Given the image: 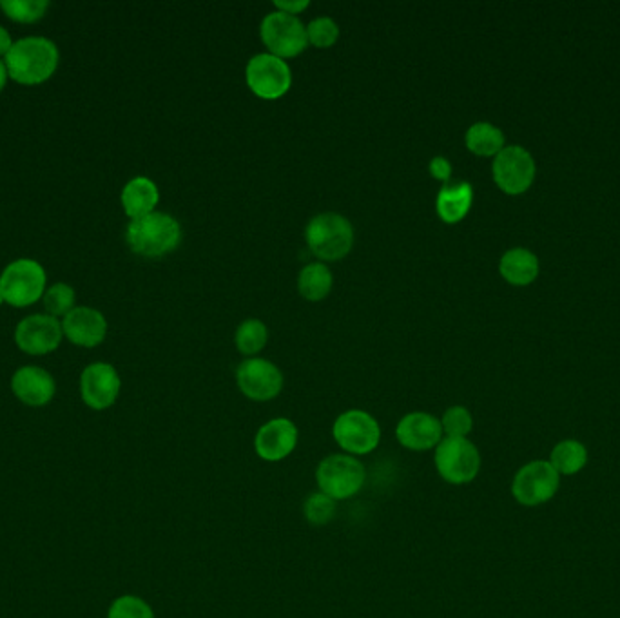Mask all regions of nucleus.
<instances>
[{
	"instance_id": "obj_1",
	"label": "nucleus",
	"mask_w": 620,
	"mask_h": 618,
	"mask_svg": "<svg viewBox=\"0 0 620 618\" xmlns=\"http://www.w3.org/2000/svg\"><path fill=\"white\" fill-rule=\"evenodd\" d=\"M4 64L8 75L15 82L24 86H37L57 71L59 49L44 37H28L13 44Z\"/></svg>"
},
{
	"instance_id": "obj_2",
	"label": "nucleus",
	"mask_w": 620,
	"mask_h": 618,
	"mask_svg": "<svg viewBox=\"0 0 620 618\" xmlns=\"http://www.w3.org/2000/svg\"><path fill=\"white\" fill-rule=\"evenodd\" d=\"M182 242V227L171 214L151 213L131 220L127 227V243L131 251L146 256L160 258L176 251Z\"/></svg>"
},
{
	"instance_id": "obj_3",
	"label": "nucleus",
	"mask_w": 620,
	"mask_h": 618,
	"mask_svg": "<svg viewBox=\"0 0 620 618\" xmlns=\"http://www.w3.org/2000/svg\"><path fill=\"white\" fill-rule=\"evenodd\" d=\"M305 240L316 258L323 261L343 260L354 245V227L341 214H318L307 225Z\"/></svg>"
},
{
	"instance_id": "obj_4",
	"label": "nucleus",
	"mask_w": 620,
	"mask_h": 618,
	"mask_svg": "<svg viewBox=\"0 0 620 618\" xmlns=\"http://www.w3.org/2000/svg\"><path fill=\"white\" fill-rule=\"evenodd\" d=\"M367 481L365 464L349 454H332L316 468V483L320 492L334 501H347L358 495Z\"/></svg>"
},
{
	"instance_id": "obj_5",
	"label": "nucleus",
	"mask_w": 620,
	"mask_h": 618,
	"mask_svg": "<svg viewBox=\"0 0 620 618\" xmlns=\"http://www.w3.org/2000/svg\"><path fill=\"white\" fill-rule=\"evenodd\" d=\"M437 474L446 483L468 484L481 470V454L468 437H443L434 455Z\"/></svg>"
},
{
	"instance_id": "obj_6",
	"label": "nucleus",
	"mask_w": 620,
	"mask_h": 618,
	"mask_svg": "<svg viewBox=\"0 0 620 618\" xmlns=\"http://www.w3.org/2000/svg\"><path fill=\"white\" fill-rule=\"evenodd\" d=\"M0 290L13 307H30L46 294V272L37 261H13L0 276Z\"/></svg>"
},
{
	"instance_id": "obj_7",
	"label": "nucleus",
	"mask_w": 620,
	"mask_h": 618,
	"mask_svg": "<svg viewBox=\"0 0 620 618\" xmlns=\"http://www.w3.org/2000/svg\"><path fill=\"white\" fill-rule=\"evenodd\" d=\"M332 435L345 454L359 457L372 454L378 448L381 443V426L369 412L349 410L334 421Z\"/></svg>"
},
{
	"instance_id": "obj_8",
	"label": "nucleus",
	"mask_w": 620,
	"mask_h": 618,
	"mask_svg": "<svg viewBox=\"0 0 620 618\" xmlns=\"http://www.w3.org/2000/svg\"><path fill=\"white\" fill-rule=\"evenodd\" d=\"M561 475L555 472L550 461H532L519 468L512 481V495L515 501L528 508L550 503L559 492Z\"/></svg>"
},
{
	"instance_id": "obj_9",
	"label": "nucleus",
	"mask_w": 620,
	"mask_h": 618,
	"mask_svg": "<svg viewBox=\"0 0 620 618\" xmlns=\"http://www.w3.org/2000/svg\"><path fill=\"white\" fill-rule=\"evenodd\" d=\"M492 174L495 184L503 193L517 196L532 187L537 165L530 151H526L521 145H506L494 158Z\"/></svg>"
},
{
	"instance_id": "obj_10",
	"label": "nucleus",
	"mask_w": 620,
	"mask_h": 618,
	"mask_svg": "<svg viewBox=\"0 0 620 618\" xmlns=\"http://www.w3.org/2000/svg\"><path fill=\"white\" fill-rule=\"evenodd\" d=\"M260 35L271 55L281 60L298 57L309 46L307 28L301 20L281 11L269 13L263 19Z\"/></svg>"
},
{
	"instance_id": "obj_11",
	"label": "nucleus",
	"mask_w": 620,
	"mask_h": 618,
	"mask_svg": "<svg viewBox=\"0 0 620 618\" xmlns=\"http://www.w3.org/2000/svg\"><path fill=\"white\" fill-rule=\"evenodd\" d=\"M245 78L252 93L263 100L285 97L292 84L291 68L287 66V62L271 53H260L252 57L245 69Z\"/></svg>"
},
{
	"instance_id": "obj_12",
	"label": "nucleus",
	"mask_w": 620,
	"mask_h": 618,
	"mask_svg": "<svg viewBox=\"0 0 620 618\" xmlns=\"http://www.w3.org/2000/svg\"><path fill=\"white\" fill-rule=\"evenodd\" d=\"M236 381L245 397L252 401H272L280 396L283 388V374L267 359L252 358L243 361L236 370Z\"/></svg>"
},
{
	"instance_id": "obj_13",
	"label": "nucleus",
	"mask_w": 620,
	"mask_h": 618,
	"mask_svg": "<svg viewBox=\"0 0 620 618\" xmlns=\"http://www.w3.org/2000/svg\"><path fill=\"white\" fill-rule=\"evenodd\" d=\"M62 338V323L49 314H35L22 319L15 332V341L20 350L31 356H44L57 350Z\"/></svg>"
},
{
	"instance_id": "obj_14",
	"label": "nucleus",
	"mask_w": 620,
	"mask_h": 618,
	"mask_svg": "<svg viewBox=\"0 0 620 618\" xmlns=\"http://www.w3.org/2000/svg\"><path fill=\"white\" fill-rule=\"evenodd\" d=\"M122 381L117 370L107 363H93L80 376V396L93 410H107L115 405Z\"/></svg>"
},
{
	"instance_id": "obj_15",
	"label": "nucleus",
	"mask_w": 620,
	"mask_h": 618,
	"mask_svg": "<svg viewBox=\"0 0 620 618\" xmlns=\"http://www.w3.org/2000/svg\"><path fill=\"white\" fill-rule=\"evenodd\" d=\"M300 432L291 419L276 417L258 430L254 437V450L267 463H280L296 450Z\"/></svg>"
},
{
	"instance_id": "obj_16",
	"label": "nucleus",
	"mask_w": 620,
	"mask_h": 618,
	"mask_svg": "<svg viewBox=\"0 0 620 618\" xmlns=\"http://www.w3.org/2000/svg\"><path fill=\"white\" fill-rule=\"evenodd\" d=\"M443 426L441 419H437L427 412H412L407 414L398 423L396 437L401 446L412 452H427L443 441Z\"/></svg>"
},
{
	"instance_id": "obj_17",
	"label": "nucleus",
	"mask_w": 620,
	"mask_h": 618,
	"mask_svg": "<svg viewBox=\"0 0 620 618\" xmlns=\"http://www.w3.org/2000/svg\"><path fill=\"white\" fill-rule=\"evenodd\" d=\"M64 336L78 347L100 345L107 334V321L98 310L75 307L62 321Z\"/></svg>"
},
{
	"instance_id": "obj_18",
	"label": "nucleus",
	"mask_w": 620,
	"mask_h": 618,
	"mask_svg": "<svg viewBox=\"0 0 620 618\" xmlns=\"http://www.w3.org/2000/svg\"><path fill=\"white\" fill-rule=\"evenodd\" d=\"M11 390L20 403L39 408L51 403L57 392V385L44 368L24 367L17 370L11 379Z\"/></svg>"
},
{
	"instance_id": "obj_19",
	"label": "nucleus",
	"mask_w": 620,
	"mask_h": 618,
	"mask_svg": "<svg viewBox=\"0 0 620 618\" xmlns=\"http://www.w3.org/2000/svg\"><path fill=\"white\" fill-rule=\"evenodd\" d=\"M539 258L532 251L524 247H515L508 252H504L499 272L504 280L514 287H526L532 285L533 281L539 276Z\"/></svg>"
},
{
	"instance_id": "obj_20",
	"label": "nucleus",
	"mask_w": 620,
	"mask_h": 618,
	"mask_svg": "<svg viewBox=\"0 0 620 618\" xmlns=\"http://www.w3.org/2000/svg\"><path fill=\"white\" fill-rule=\"evenodd\" d=\"M474 203V189L468 182L445 185L441 193L437 194V216L445 223L463 222L466 214L470 213Z\"/></svg>"
},
{
	"instance_id": "obj_21",
	"label": "nucleus",
	"mask_w": 620,
	"mask_h": 618,
	"mask_svg": "<svg viewBox=\"0 0 620 618\" xmlns=\"http://www.w3.org/2000/svg\"><path fill=\"white\" fill-rule=\"evenodd\" d=\"M158 200H160L158 187L146 176L133 178L122 191V205L131 220H138L147 214L155 213Z\"/></svg>"
},
{
	"instance_id": "obj_22",
	"label": "nucleus",
	"mask_w": 620,
	"mask_h": 618,
	"mask_svg": "<svg viewBox=\"0 0 620 618\" xmlns=\"http://www.w3.org/2000/svg\"><path fill=\"white\" fill-rule=\"evenodd\" d=\"M550 464L561 477L579 474L588 464V448L577 439H564L553 446Z\"/></svg>"
},
{
	"instance_id": "obj_23",
	"label": "nucleus",
	"mask_w": 620,
	"mask_h": 618,
	"mask_svg": "<svg viewBox=\"0 0 620 618\" xmlns=\"http://www.w3.org/2000/svg\"><path fill=\"white\" fill-rule=\"evenodd\" d=\"M466 147L468 151H472L477 156H497L504 147L503 131L494 124L488 122H477L474 126L466 131L465 136Z\"/></svg>"
},
{
	"instance_id": "obj_24",
	"label": "nucleus",
	"mask_w": 620,
	"mask_h": 618,
	"mask_svg": "<svg viewBox=\"0 0 620 618\" xmlns=\"http://www.w3.org/2000/svg\"><path fill=\"white\" fill-rule=\"evenodd\" d=\"M298 289L305 300H325L332 290V272L325 263H310L300 272Z\"/></svg>"
},
{
	"instance_id": "obj_25",
	"label": "nucleus",
	"mask_w": 620,
	"mask_h": 618,
	"mask_svg": "<svg viewBox=\"0 0 620 618\" xmlns=\"http://www.w3.org/2000/svg\"><path fill=\"white\" fill-rule=\"evenodd\" d=\"M269 330L260 319H247L236 330V347L243 356H254L267 345Z\"/></svg>"
},
{
	"instance_id": "obj_26",
	"label": "nucleus",
	"mask_w": 620,
	"mask_h": 618,
	"mask_svg": "<svg viewBox=\"0 0 620 618\" xmlns=\"http://www.w3.org/2000/svg\"><path fill=\"white\" fill-rule=\"evenodd\" d=\"M0 8L15 22L31 24L46 15L49 8L48 0H4Z\"/></svg>"
},
{
	"instance_id": "obj_27",
	"label": "nucleus",
	"mask_w": 620,
	"mask_h": 618,
	"mask_svg": "<svg viewBox=\"0 0 620 618\" xmlns=\"http://www.w3.org/2000/svg\"><path fill=\"white\" fill-rule=\"evenodd\" d=\"M336 501L325 493L316 492L309 495L303 503V515L312 526H325L336 517Z\"/></svg>"
},
{
	"instance_id": "obj_28",
	"label": "nucleus",
	"mask_w": 620,
	"mask_h": 618,
	"mask_svg": "<svg viewBox=\"0 0 620 618\" xmlns=\"http://www.w3.org/2000/svg\"><path fill=\"white\" fill-rule=\"evenodd\" d=\"M44 307L48 310L49 316L66 318L69 312L75 309V290L66 283H57L49 287L44 294Z\"/></svg>"
},
{
	"instance_id": "obj_29",
	"label": "nucleus",
	"mask_w": 620,
	"mask_h": 618,
	"mask_svg": "<svg viewBox=\"0 0 620 618\" xmlns=\"http://www.w3.org/2000/svg\"><path fill=\"white\" fill-rule=\"evenodd\" d=\"M107 618H155V611L140 597L122 595L109 606Z\"/></svg>"
},
{
	"instance_id": "obj_30",
	"label": "nucleus",
	"mask_w": 620,
	"mask_h": 618,
	"mask_svg": "<svg viewBox=\"0 0 620 618\" xmlns=\"http://www.w3.org/2000/svg\"><path fill=\"white\" fill-rule=\"evenodd\" d=\"M340 39V28L329 17L312 20L307 26V40L314 48H332Z\"/></svg>"
},
{
	"instance_id": "obj_31",
	"label": "nucleus",
	"mask_w": 620,
	"mask_h": 618,
	"mask_svg": "<svg viewBox=\"0 0 620 618\" xmlns=\"http://www.w3.org/2000/svg\"><path fill=\"white\" fill-rule=\"evenodd\" d=\"M441 426L446 437H466L474 428V417L465 406H450L443 414Z\"/></svg>"
},
{
	"instance_id": "obj_32",
	"label": "nucleus",
	"mask_w": 620,
	"mask_h": 618,
	"mask_svg": "<svg viewBox=\"0 0 620 618\" xmlns=\"http://www.w3.org/2000/svg\"><path fill=\"white\" fill-rule=\"evenodd\" d=\"M430 174L439 180V182H443L446 184L448 180H450V176H452V164L443 158V156H436L432 162H430Z\"/></svg>"
},
{
	"instance_id": "obj_33",
	"label": "nucleus",
	"mask_w": 620,
	"mask_h": 618,
	"mask_svg": "<svg viewBox=\"0 0 620 618\" xmlns=\"http://www.w3.org/2000/svg\"><path fill=\"white\" fill-rule=\"evenodd\" d=\"M274 6H276L281 13H287V15L296 17L298 13L309 8V0H276Z\"/></svg>"
},
{
	"instance_id": "obj_34",
	"label": "nucleus",
	"mask_w": 620,
	"mask_h": 618,
	"mask_svg": "<svg viewBox=\"0 0 620 618\" xmlns=\"http://www.w3.org/2000/svg\"><path fill=\"white\" fill-rule=\"evenodd\" d=\"M11 48H13V42H11L10 33L0 26V57L6 58Z\"/></svg>"
},
{
	"instance_id": "obj_35",
	"label": "nucleus",
	"mask_w": 620,
	"mask_h": 618,
	"mask_svg": "<svg viewBox=\"0 0 620 618\" xmlns=\"http://www.w3.org/2000/svg\"><path fill=\"white\" fill-rule=\"evenodd\" d=\"M8 77H10V75H8L6 64L0 60V91L4 89V86H6V80H8Z\"/></svg>"
},
{
	"instance_id": "obj_36",
	"label": "nucleus",
	"mask_w": 620,
	"mask_h": 618,
	"mask_svg": "<svg viewBox=\"0 0 620 618\" xmlns=\"http://www.w3.org/2000/svg\"><path fill=\"white\" fill-rule=\"evenodd\" d=\"M2 301H4V296H2V290H0V305H2Z\"/></svg>"
}]
</instances>
